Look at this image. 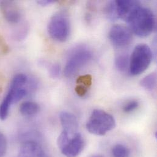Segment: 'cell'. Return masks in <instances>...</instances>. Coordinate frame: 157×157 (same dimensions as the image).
Segmentation results:
<instances>
[{
    "label": "cell",
    "mask_w": 157,
    "mask_h": 157,
    "mask_svg": "<svg viewBox=\"0 0 157 157\" xmlns=\"http://www.w3.org/2000/svg\"><path fill=\"white\" fill-rule=\"evenodd\" d=\"M105 13L111 21H115L119 18L115 1H110L107 4L105 8Z\"/></svg>",
    "instance_id": "9a60e30c"
},
{
    "label": "cell",
    "mask_w": 157,
    "mask_h": 157,
    "mask_svg": "<svg viewBox=\"0 0 157 157\" xmlns=\"http://www.w3.org/2000/svg\"><path fill=\"white\" fill-rule=\"evenodd\" d=\"M50 37L58 42L67 40L70 33V23L67 16L64 12H58L50 19L48 25Z\"/></svg>",
    "instance_id": "277c9868"
},
{
    "label": "cell",
    "mask_w": 157,
    "mask_h": 157,
    "mask_svg": "<svg viewBox=\"0 0 157 157\" xmlns=\"http://www.w3.org/2000/svg\"><path fill=\"white\" fill-rule=\"evenodd\" d=\"M127 23L130 31L140 37L149 36L155 28V18L152 11L143 7L134 13Z\"/></svg>",
    "instance_id": "6da1fadb"
},
{
    "label": "cell",
    "mask_w": 157,
    "mask_h": 157,
    "mask_svg": "<svg viewBox=\"0 0 157 157\" xmlns=\"http://www.w3.org/2000/svg\"><path fill=\"white\" fill-rule=\"evenodd\" d=\"M138 105L139 103L137 101H131L125 105L124 107V111L127 113H131L135 110L138 107Z\"/></svg>",
    "instance_id": "44dd1931"
},
{
    "label": "cell",
    "mask_w": 157,
    "mask_h": 157,
    "mask_svg": "<svg viewBox=\"0 0 157 157\" xmlns=\"http://www.w3.org/2000/svg\"><path fill=\"white\" fill-rule=\"evenodd\" d=\"M113 157H128L130 152L128 149L122 144H117L112 149Z\"/></svg>",
    "instance_id": "e0dca14e"
},
{
    "label": "cell",
    "mask_w": 157,
    "mask_h": 157,
    "mask_svg": "<svg viewBox=\"0 0 157 157\" xmlns=\"http://www.w3.org/2000/svg\"><path fill=\"white\" fill-rule=\"evenodd\" d=\"M117 16L125 21H128L134 13L141 7V4L138 1L119 0L115 1Z\"/></svg>",
    "instance_id": "ba28073f"
},
{
    "label": "cell",
    "mask_w": 157,
    "mask_h": 157,
    "mask_svg": "<svg viewBox=\"0 0 157 157\" xmlns=\"http://www.w3.org/2000/svg\"><path fill=\"white\" fill-rule=\"evenodd\" d=\"M7 140L5 136L0 133V157H2L7 151Z\"/></svg>",
    "instance_id": "ffe728a7"
},
{
    "label": "cell",
    "mask_w": 157,
    "mask_h": 157,
    "mask_svg": "<svg viewBox=\"0 0 157 157\" xmlns=\"http://www.w3.org/2000/svg\"><path fill=\"white\" fill-rule=\"evenodd\" d=\"M104 157L103 156H102V155H93L92 157Z\"/></svg>",
    "instance_id": "d4e9b609"
},
{
    "label": "cell",
    "mask_w": 157,
    "mask_h": 157,
    "mask_svg": "<svg viewBox=\"0 0 157 157\" xmlns=\"http://www.w3.org/2000/svg\"><path fill=\"white\" fill-rule=\"evenodd\" d=\"M77 84L82 85L86 87H89L92 84V77L90 75H84L79 76L77 79Z\"/></svg>",
    "instance_id": "d6986e66"
},
{
    "label": "cell",
    "mask_w": 157,
    "mask_h": 157,
    "mask_svg": "<svg viewBox=\"0 0 157 157\" xmlns=\"http://www.w3.org/2000/svg\"><path fill=\"white\" fill-rule=\"evenodd\" d=\"M63 132H66L71 137L74 136L78 133V123L76 116L69 112L63 111L59 115Z\"/></svg>",
    "instance_id": "30bf717a"
},
{
    "label": "cell",
    "mask_w": 157,
    "mask_h": 157,
    "mask_svg": "<svg viewBox=\"0 0 157 157\" xmlns=\"http://www.w3.org/2000/svg\"><path fill=\"white\" fill-rule=\"evenodd\" d=\"M109 39L115 47L124 48L131 43L132 33L124 25H116L111 27L109 32Z\"/></svg>",
    "instance_id": "8992f818"
},
{
    "label": "cell",
    "mask_w": 157,
    "mask_h": 157,
    "mask_svg": "<svg viewBox=\"0 0 157 157\" xmlns=\"http://www.w3.org/2000/svg\"><path fill=\"white\" fill-rule=\"evenodd\" d=\"M55 1L53 0H40L37 1V3L39 5H41L42 6H47L48 5H50L53 2H55Z\"/></svg>",
    "instance_id": "603a6c76"
},
{
    "label": "cell",
    "mask_w": 157,
    "mask_h": 157,
    "mask_svg": "<svg viewBox=\"0 0 157 157\" xmlns=\"http://www.w3.org/2000/svg\"><path fill=\"white\" fill-rule=\"evenodd\" d=\"M4 80V77H3V75L2 74H0V92H1V90H2V88Z\"/></svg>",
    "instance_id": "cb8c5ba5"
},
{
    "label": "cell",
    "mask_w": 157,
    "mask_h": 157,
    "mask_svg": "<svg viewBox=\"0 0 157 157\" xmlns=\"http://www.w3.org/2000/svg\"><path fill=\"white\" fill-rule=\"evenodd\" d=\"M84 146V138L78 133L68 141L61 151L66 157H77L82 151Z\"/></svg>",
    "instance_id": "9c48e42d"
},
{
    "label": "cell",
    "mask_w": 157,
    "mask_h": 157,
    "mask_svg": "<svg viewBox=\"0 0 157 157\" xmlns=\"http://www.w3.org/2000/svg\"><path fill=\"white\" fill-rule=\"evenodd\" d=\"M0 12L9 23L16 24L20 21L21 11L14 1H0Z\"/></svg>",
    "instance_id": "52a82bcc"
},
{
    "label": "cell",
    "mask_w": 157,
    "mask_h": 157,
    "mask_svg": "<svg viewBox=\"0 0 157 157\" xmlns=\"http://www.w3.org/2000/svg\"><path fill=\"white\" fill-rule=\"evenodd\" d=\"M152 58V52L147 45L141 44L136 45L129 60L130 74L135 76L143 73L150 66Z\"/></svg>",
    "instance_id": "3957f363"
},
{
    "label": "cell",
    "mask_w": 157,
    "mask_h": 157,
    "mask_svg": "<svg viewBox=\"0 0 157 157\" xmlns=\"http://www.w3.org/2000/svg\"><path fill=\"white\" fill-rule=\"evenodd\" d=\"M75 90L77 95L79 97H84L88 91V88L80 84H77L76 86Z\"/></svg>",
    "instance_id": "7402d4cb"
},
{
    "label": "cell",
    "mask_w": 157,
    "mask_h": 157,
    "mask_svg": "<svg viewBox=\"0 0 157 157\" xmlns=\"http://www.w3.org/2000/svg\"><path fill=\"white\" fill-rule=\"evenodd\" d=\"M128 59V55L125 54L119 55L115 59V65L116 68L121 72L126 71L128 67V65L129 64Z\"/></svg>",
    "instance_id": "2e32d148"
},
{
    "label": "cell",
    "mask_w": 157,
    "mask_h": 157,
    "mask_svg": "<svg viewBox=\"0 0 157 157\" xmlns=\"http://www.w3.org/2000/svg\"><path fill=\"white\" fill-rule=\"evenodd\" d=\"M157 84V74L155 72L152 73L145 77L140 81L141 87L147 90H154Z\"/></svg>",
    "instance_id": "4fadbf2b"
},
{
    "label": "cell",
    "mask_w": 157,
    "mask_h": 157,
    "mask_svg": "<svg viewBox=\"0 0 157 157\" xmlns=\"http://www.w3.org/2000/svg\"><path fill=\"white\" fill-rule=\"evenodd\" d=\"M18 157H45V154L39 143L27 141L21 146Z\"/></svg>",
    "instance_id": "8fae6325"
},
{
    "label": "cell",
    "mask_w": 157,
    "mask_h": 157,
    "mask_svg": "<svg viewBox=\"0 0 157 157\" xmlns=\"http://www.w3.org/2000/svg\"><path fill=\"white\" fill-rule=\"evenodd\" d=\"M115 127L113 116L101 109H94L86 123L87 131L97 136H103Z\"/></svg>",
    "instance_id": "7a4b0ae2"
},
{
    "label": "cell",
    "mask_w": 157,
    "mask_h": 157,
    "mask_svg": "<svg viewBox=\"0 0 157 157\" xmlns=\"http://www.w3.org/2000/svg\"><path fill=\"white\" fill-rule=\"evenodd\" d=\"M49 75L52 78L56 79L59 77L61 72V67L59 64L55 63L52 64L48 69Z\"/></svg>",
    "instance_id": "ac0fdd59"
},
{
    "label": "cell",
    "mask_w": 157,
    "mask_h": 157,
    "mask_svg": "<svg viewBox=\"0 0 157 157\" xmlns=\"http://www.w3.org/2000/svg\"><path fill=\"white\" fill-rule=\"evenodd\" d=\"M91 53L86 50H79L75 52L67 60L64 68L66 77H72L91 59Z\"/></svg>",
    "instance_id": "5b68a950"
},
{
    "label": "cell",
    "mask_w": 157,
    "mask_h": 157,
    "mask_svg": "<svg viewBox=\"0 0 157 157\" xmlns=\"http://www.w3.org/2000/svg\"><path fill=\"white\" fill-rule=\"evenodd\" d=\"M39 110V105L31 101H26L22 103L20 106V112L21 114L25 117H30L36 114Z\"/></svg>",
    "instance_id": "7c38bea8"
},
{
    "label": "cell",
    "mask_w": 157,
    "mask_h": 157,
    "mask_svg": "<svg viewBox=\"0 0 157 157\" xmlns=\"http://www.w3.org/2000/svg\"><path fill=\"white\" fill-rule=\"evenodd\" d=\"M28 81V78L26 75L23 74H18L14 76L12 79L9 89H18L23 88V86L26 84Z\"/></svg>",
    "instance_id": "5bb4252c"
}]
</instances>
